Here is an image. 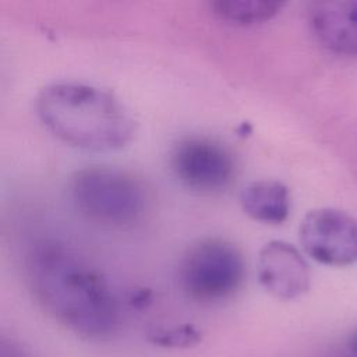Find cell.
<instances>
[{"mask_svg":"<svg viewBox=\"0 0 357 357\" xmlns=\"http://www.w3.org/2000/svg\"><path fill=\"white\" fill-rule=\"evenodd\" d=\"M240 202L245 215L268 225H280L290 213L289 188L278 180L251 181L243 188Z\"/></svg>","mask_w":357,"mask_h":357,"instance_id":"9c48e42d","label":"cell"},{"mask_svg":"<svg viewBox=\"0 0 357 357\" xmlns=\"http://www.w3.org/2000/svg\"><path fill=\"white\" fill-rule=\"evenodd\" d=\"M353 347L357 350V335H356L354 339H353Z\"/></svg>","mask_w":357,"mask_h":357,"instance_id":"4fadbf2b","label":"cell"},{"mask_svg":"<svg viewBox=\"0 0 357 357\" xmlns=\"http://www.w3.org/2000/svg\"><path fill=\"white\" fill-rule=\"evenodd\" d=\"M36 112L54 137L84 151L120 149L137 131L135 119L119 98L84 82L46 85L36 98Z\"/></svg>","mask_w":357,"mask_h":357,"instance_id":"7a4b0ae2","label":"cell"},{"mask_svg":"<svg viewBox=\"0 0 357 357\" xmlns=\"http://www.w3.org/2000/svg\"><path fill=\"white\" fill-rule=\"evenodd\" d=\"M284 4L280 1H213L211 8L219 18L236 25H255L272 20Z\"/></svg>","mask_w":357,"mask_h":357,"instance_id":"30bf717a","label":"cell"},{"mask_svg":"<svg viewBox=\"0 0 357 357\" xmlns=\"http://www.w3.org/2000/svg\"><path fill=\"white\" fill-rule=\"evenodd\" d=\"M298 234L304 251L317 262L329 266L357 262V219L343 211H310L300 223Z\"/></svg>","mask_w":357,"mask_h":357,"instance_id":"8992f818","label":"cell"},{"mask_svg":"<svg viewBox=\"0 0 357 357\" xmlns=\"http://www.w3.org/2000/svg\"><path fill=\"white\" fill-rule=\"evenodd\" d=\"M258 279L261 286L279 300H294L310 287L308 264L290 243L272 240L258 254Z\"/></svg>","mask_w":357,"mask_h":357,"instance_id":"52a82bcc","label":"cell"},{"mask_svg":"<svg viewBox=\"0 0 357 357\" xmlns=\"http://www.w3.org/2000/svg\"><path fill=\"white\" fill-rule=\"evenodd\" d=\"M0 357H31L28 353H25L20 346L14 343H1L0 347Z\"/></svg>","mask_w":357,"mask_h":357,"instance_id":"7c38bea8","label":"cell"},{"mask_svg":"<svg viewBox=\"0 0 357 357\" xmlns=\"http://www.w3.org/2000/svg\"><path fill=\"white\" fill-rule=\"evenodd\" d=\"M308 24L328 50L357 56V0L315 1L308 10Z\"/></svg>","mask_w":357,"mask_h":357,"instance_id":"ba28073f","label":"cell"},{"mask_svg":"<svg viewBox=\"0 0 357 357\" xmlns=\"http://www.w3.org/2000/svg\"><path fill=\"white\" fill-rule=\"evenodd\" d=\"M245 275L243 252L233 243L208 237L192 244L178 264L183 291L199 303H215L234 294Z\"/></svg>","mask_w":357,"mask_h":357,"instance_id":"277c9868","label":"cell"},{"mask_svg":"<svg viewBox=\"0 0 357 357\" xmlns=\"http://www.w3.org/2000/svg\"><path fill=\"white\" fill-rule=\"evenodd\" d=\"M149 342L166 349H188L198 344L202 339L201 331L191 325L183 324L169 328H158L149 333Z\"/></svg>","mask_w":357,"mask_h":357,"instance_id":"8fae6325","label":"cell"},{"mask_svg":"<svg viewBox=\"0 0 357 357\" xmlns=\"http://www.w3.org/2000/svg\"><path fill=\"white\" fill-rule=\"evenodd\" d=\"M169 165L184 187L208 194L225 190L236 173L231 151L205 135H185L177 139L170 151Z\"/></svg>","mask_w":357,"mask_h":357,"instance_id":"5b68a950","label":"cell"},{"mask_svg":"<svg viewBox=\"0 0 357 357\" xmlns=\"http://www.w3.org/2000/svg\"><path fill=\"white\" fill-rule=\"evenodd\" d=\"M26 276L39 304L70 331L86 339L109 337L116 331L119 304L109 283L66 247H35Z\"/></svg>","mask_w":357,"mask_h":357,"instance_id":"6da1fadb","label":"cell"},{"mask_svg":"<svg viewBox=\"0 0 357 357\" xmlns=\"http://www.w3.org/2000/svg\"><path fill=\"white\" fill-rule=\"evenodd\" d=\"M70 198L89 220L124 227L137 223L148 208V190L132 173L112 166H86L70 180Z\"/></svg>","mask_w":357,"mask_h":357,"instance_id":"3957f363","label":"cell"}]
</instances>
